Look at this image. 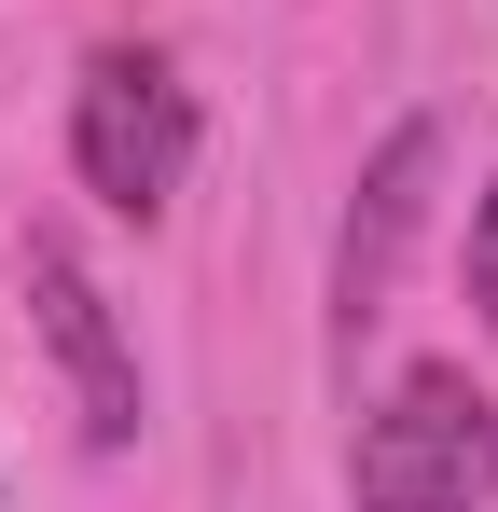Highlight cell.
Masks as SVG:
<instances>
[{
	"label": "cell",
	"instance_id": "7a4b0ae2",
	"mask_svg": "<svg viewBox=\"0 0 498 512\" xmlns=\"http://www.w3.org/2000/svg\"><path fill=\"white\" fill-rule=\"evenodd\" d=\"M70 180L111 222H166L180 208V180H194V84L153 42H97L70 70Z\"/></svg>",
	"mask_w": 498,
	"mask_h": 512
},
{
	"label": "cell",
	"instance_id": "277c9868",
	"mask_svg": "<svg viewBox=\"0 0 498 512\" xmlns=\"http://www.w3.org/2000/svg\"><path fill=\"white\" fill-rule=\"evenodd\" d=\"M28 319H42V346H56V374H70V416L97 457H125L139 443V346H125V319H111V291H97V263L70 250V236H28Z\"/></svg>",
	"mask_w": 498,
	"mask_h": 512
},
{
	"label": "cell",
	"instance_id": "5b68a950",
	"mask_svg": "<svg viewBox=\"0 0 498 512\" xmlns=\"http://www.w3.org/2000/svg\"><path fill=\"white\" fill-rule=\"evenodd\" d=\"M471 319H485V346H498V167H485V194H471Z\"/></svg>",
	"mask_w": 498,
	"mask_h": 512
},
{
	"label": "cell",
	"instance_id": "3957f363",
	"mask_svg": "<svg viewBox=\"0 0 498 512\" xmlns=\"http://www.w3.org/2000/svg\"><path fill=\"white\" fill-rule=\"evenodd\" d=\"M429 180H443V125L415 111L374 139V167L346 194V222H332V360H360V333L388 319V291H402V250L415 222H429Z\"/></svg>",
	"mask_w": 498,
	"mask_h": 512
},
{
	"label": "cell",
	"instance_id": "6da1fadb",
	"mask_svg": "<svg viewBox=\"0 0 498 512\" xmlns=\"http://www.w3.org/2000/svg\"><path fill=\"white\" fill-rule=\"evenodd\" d=\"M498 499V388L471 360H402L346 443V512H485Z\"/></svg>",
	"mask_w": 498,
	"mask_h": 512
}]
</instances>
